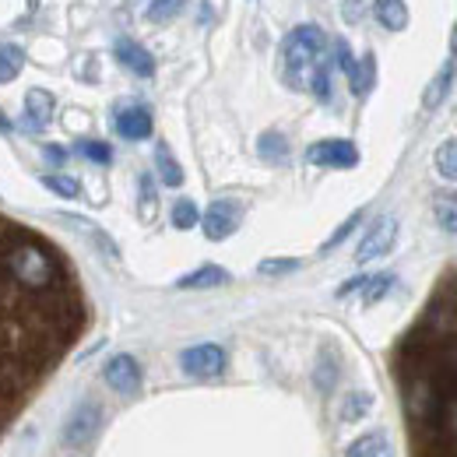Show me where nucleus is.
Wrapping results in <instances>:
<instances>
[{"label": "nucleus", "mask_w": 457, "mask_h": 457, "mask_svg": "<svg viewBox=\"0 0 457 457\" xmlns=\"http://www.w3.org/2000/svg\"><path fill=\"white\" fill-rule=\"evenodd\" d=\"M99 422H103V408L92 404V401H85V404L67 419L63 440H67L71 447H85V444H92V436L99 433Z\"/></svg>", "instance_id": "nucleus-7"}, {"label": "nucleus", "mask_w": 457, "mask_h": 457, "mask_svg": "<svg viewBox=\"0 0 457 457\" xmlns=\"http://www.w3.org/2000/svg\"><path fill=\"white\" fill-rule=\"evenodd\" d=\"M226 282H228L226 268H219V264H204V268L183 275L176 286L179 288H215V286H226Z\"/></svg>", "instance_id": "nucleus-14"}, {"label": "nucleus", "mask_w": 457, "mask_h": 457, "mask_svg": "<svg viewBox=\"0 0 457 457\" xmlns=\"http://www.w3.org/2000/svg\"><path fill=\"white\" fill-rule=\"evenodd\" d=\"M155 208H159V197L152 190V176H141V219L152 222L155 219Z\"/></svg>", "instance_id": "nucleus-28"}, {"label": "nucleus", "mask_w": 457, "mask_h": 457, "mask_svg": "<svg viewBox=\"0 0 457 457\" xmlns=\"http://www.w3.org/2000/svg\"><path fill=\"white\" fill-rule=\"evenodd\" d=\"M78 152H81L88 162H99V166H106V162L113 159V148H110L106 141H81Z\"/></svg>", "instance_id": "nucleus-25"}, {"label": "nucleus", "mask_w": 457, "mask_h": 457, "mask_svg": "<svg viewBox=\"0 0 457 457\" xmlns=\"http://www.w3.org/2000/svg\"><path fill=\"white\" fill-rule=\"evenodd\" d=\"M57 219H60V222H67V226H74L78 232H85V236H88V239H92V243H96V246H99L106 257H113V261H116L113 239H110V236H106L99 226H92V222H85V219H78V215H57Z\"/></svg>", "instance_id": "nucleus-16"}, {"label": "nucleus", "mask_w": 457, "mask_h": 457, "mask_svg": "<svg viewBox=\"0 0 457 457\" xmlns=\"http://www.w3.org/2000/svg\"><path fill=\"white\" fill-rule=\"evenodd\" d=\"M116 60L137 78H152L155 74V57L134 39H116Z\"/></svg>", "instance_id": "nucleus-10"}, {"label": "nucleus", "mask_w": 457, "mask_h": 457, "mask_svg": "<svg viewBox=\"0 0 457 457\" xmlns=\"http://www.w3.org/2000/svg\"><path fill=\"white\" fill-rule=\"evenodd\" d=\"M373 14H377V21H380L384 29H391V32L408 29V7H404V0H377V4H373Z\"/></svg>", "instance_id": "nucleus-15"}, {"label": "nucleus", "mask_w": 457, "mask_h": 457, "mask_svg": "<svg viewBox=\"0 0 457 457\" xmlns=\"http://www.w3.org/2000/svg\"><path fill=\"white\" fill-rule=\"evenodd\" d=\"M21 67H25V54L18 46H0V85L14 81Z\"/></svg>", "instance_id": "nucleus-20"}, {"label": "nucleus", "mask_w": 457, "mask_h": 457, "mask_svg": "<svg viewBox=\"0 0 457 457\" xmlns=\"http://www.w3.org/2000/svg\"><path fill=\"white\" fill-rule=\"evenodd\" d=\"M103 377H106V384H110L113 391H120V395H134V391L141 387V366H137L134 355H113V359L106 362Z\"/></svg>", "instance_id": "nucleus-9"}, {"label": "nucleus", "mask_w": 457, "mask_h": 457, "mask_svg": "<svg viewBox=\"0 0 457 457\" xmlns=\"http://www.w3.org/2000/svg\"><path fill=\"white\" fill-rule=\"evenodd\" d=\"M451 81H454V63H447L433 81H429V88H426V110H436L440 103H444V96H447V88H451Z\"/></svg>", "instance_id": "nucleus-18"}, {"label": "nucleus", "mask_w": 457, "mask_h": 457, "mask_svg": "<svg viewBox=\"0 0 457 457\" xmlns=\"http://www.w3.org/2000/svg\"><path fill=\"white\" fill-rule=\"evenodd\" d=\"M88 328L85 288L54 239L0 215V436Z\"/></svg>", "instance_id": "nucleus-1"}, {"label": "nucleus", "mask_w": 457, "mask_h": 457, "mask_svg": "<svg viewBox=\"0 0 457 457\" xmlns=\"http://www.w3.org/2000/svg\"><path fill=\"white\" fill-rule=\"evenodd\" d=\"M362 18V0H345V21L355 25Z\"/></svg>", "instance_id": "nucleus-32"}, {"label": "nucleus", "mask_w": 457, "mask_h": 457, "mask_svg": "<svg viewBox=\"0 0 457 457\" xmlns=\"http://www.w3.org/2000/svg\"><path fill=\"white\" fill-rule=\"evenodd\" d=\"M324 60H328V36L317 25H299L288 32L282 46V67L292 88H310V78Z\"/></svg>", "instance_id": "nucleus-3"}, {"label": "nucleus", "mask_w": 457, "mask_h": 457, "mask_svg": "<svg viewBox=\"0 0 457 457\" xmlns=\"http://www.w3.org/2000/svg\"><path fill=\"white\" fill-rule=\"evenodd\" d=\"M433 212H436V222L447 232H457V194H440L433 201Z\"/></svg>", "instance_id": "nucleus-21"}, {"label": "nucleus", "mask_w": 457, "mask_h": 457, "mask_svg": "<svg viewBox=\"0 0 457 457\" xmlns=\"http://www.w3.org/2000/svg\"><path fill=\"white\" fill-rule=\"evenodd\" d=\"M408 457H457V282L444 286L395 352Z\"/></svg>", "instance_id": "nucleus-2"}, {"label": "nucleus", "mask_w": 457, "mask_h": 457, "mask_svg": "<svg viewBox=\"0 0 457 457\" xmlns=\"http://www.w3.org/2000/svg\"><path fill=\"white\" fill-rule=\"evenodd\" d=\"M239 219H243V208L236 204V201H215L208 212H204V219H201V226H204V236L208 239H228L236 228H239Z\"/></svg>", "instance_id": "nucleus-8"}, {"label": "nucleus", "mask_w": 457, "mask_h": 457, "mask_svg": "<svg viewBox=\"0 0 457 457\" xmlns=\"http://www.w3.org/2000/svg\"><path fill=\"white\" fill-rule=\"evenodd\" d=\"M395 286V275H362V303H377V299H384L387 292Z\"/></svg>", "instance_id": "nucleus-19"}, {"label": "nucleus", "mask_w": 457, "mask_h": 457, "mask_svg": "<svg viewBox=\"0 0 457 457\" xmlns=\"http://www.w3.org/2000/svg\"><path fill=\"white\" fill-rule=\"evenodd\" d=\"M454 57H457V29H454Z\"/></svg>", "instance_id": "nucleus-35"}, {"label": "nucleus", "mask_w": 457, "mask_h": 457, "mask_svg": "<svg viewBox=\"0 0 457 457\" xmlns=\"http://www.w3.org/2000/svg\"><path fill=\"white\" fill-rule=\"evenodd\" d=\"M197 222H201V212H197L194 201H176L172 204V226L176 228H194Z\"/></svg>", "instance_id": "nucleus-24"}, {"label": "nucleus", "mask_w": 457, "mask_h": 457, "mask_svg": "<svg viewBox=\"0 0 457 457\" xmlns=\"http://www.w3.org/2000/svg\"><path fill=\"white\" fill-rule=\"evenodd\" d=\"M257 148H261V155H264V159H275V162H278V159H286V152H288V145H286V137H282V134H264Z\"/></svg>", "instance_id": "nucleus-27"}, {"label": "nucleus", "mask_w": 457, "mask_h": 457, "mask_svg": "<svg viewBox=\"0 0 457 457\" xmlns=\"http://www.w3.org/2000/svg\"><path fill=\"white\" fill-rule=\"evenodd\" d=\"M306 162H313V166H328V170H352V166L359 162V152H355L352 141L331 137V141H317V145H310V148H306Z\"/></svg>", "instance_id": "nucleus-6"}, {"label": "nucleus", "mask_w": 457, "mask_h": 457, "mask_svg": "<svg viewBox=\"0 0 457 457\" xmlns=\"http://www.w3.org/2000/svg\"><path fill=\"white\" fill-rule=\"evenodd\" d=\"M395 239H398V219H391V215L377 219L373 228L362 236V243L355 246V261H359V264H370V261L384 257V253L395 246Z\"/></svg>", "instance_id": "nucleus-5"}, {"label": "nucleus", "mask_w": 457, "mask_h": 457, "mask_svg": "<svg viewBox=\"0 0 457 457\" xmlns=\"http://www.w3.org/2000/svg\"><path fill=\"white\" fill-rule=\"evenodd\" d=\"M155 170H159L166 187H179V183H183V170H179V162L172 159L170 145H159V148H155Z\"/></svg>", "instance_id": "nucleus-17"}, {"label": "nucleus", "mask_w": 457, "mask_h": 457, "mask_svg": "<svg viewBox=\"0 0 457 457\" xmlns=\"http://www.w3.org/2000/svg\"><path fill=\"white\" fill-rule=\"evenodd\" d=\"M0 130H11V120H7L4 113H0Z\"/></svg>", "instance_id": "nucleus-34"}, {"label": "nucleus", "mask_w": 457, "mask_h": 457, "mask_svg": "<svg viewBox=\"0 0 457 457\" xmlns=\"http://www.w3.org/2000/svg\"><path fill=\"white\" fill-rule=\"evenodd\" d=\"M25 116H29L32 127H46L54 120V96L46 88H32L25 96Z\"/></svg>", "instance_id": "nucleus-12"}, {"label": "nucleus", "mask_w": 457, "mask_h": 457, "mask_svg": "<svg viewBox=\"0 0 457 457\" xmlns=\"http://www.w3.org/2000/svg\"><path fill=\"white\" fill-rule=\"evenodd\" d=\"M179 366L187 377H197V380H212L226 370V348L222 345H194L179 355Z\"/></svg>", "instance_id": "nucleus-4"}, {"label": "nucleus", "mask_w": 457, "mask_h": 457, "mask_svg": "<svg viewBox=\"0 0 457 457\" xmlns=\"http://www.w3.org/2000/svg\"><path fill=\"white\" fill-rule=\"evenodd\" d=\"M46 159H50V162H63V159H67V152H63V148H57V145H46Z\"/></svg>", "instance_id": "nucleus-33"}, {"label": "nucleus", "mask_w": 457, "mask_h": 457, "mask_svg": "<svg viewBox=\"0 0 457 457\" xmlns=\"http://www.w3.org/2000/svg\"><path fill=\"white\" fill-rule=\"evenodd\" d=\"M436 172L444 179H457V141H444L436 148Z\"/></svg>", "instance_id": "nucleus-22"}, {"label": "nucleus", "mask_w": 457, "mask_h": 457, "mask_svg": "<svg viewBox=\"0 0 457 457\" xmlns=\"http://www.w3.org/2000/svg\"><path fill=\"white\" fill-rule=\"evenodd\" d=\"M366 408H370V398L366 395H355V398H348V404H345V419H359Z\"/></svg>", "instance_id": "nucleus-31"}, {"label": "nucleus", "mask_w": 457, "mask_h": 457, "mask_svg": "<svg viewBox=\"0 0 457 457\" xmlns=\"http://www.w3.org/2000/svg\"><path fill=\"white\" fill-rule=\"evenodd\" d=\"M43 183H46L54 194H60V197H78V194H81V183H78L74 176H57V172H54V176H43Z\"/></svg>", "instance_id": "nucleus-26"}, {"label": "nucleus", "mask_w": 457, "mask_h": 457, "mask_svg": "<svg viewBox=\"0 0 457 457\" xmlns=\"http://www.w3.org/2000/svg\"><path fill=\"white\" fill-rule=\"evenodd\" d=\"M116 134L127 141H145L152 134V113L145 106H127L116 113Z\"/></svg>", "instance_id": "nucleus-11"}, {"label": "nucleus", "mask_w": 457, "mask_h": 457, "mask_svg": "<svg viewBox=\"0 0 457 457\" xmlns=\"http://www.w3.org/2000/svg\"><path fill=\"white\" fill-rule=\"evenodd\" d=\"M183 4H187V0H152V4H148V21H155V25L172 21V18L183 11Z\"/></svg>", "instance_id": "nucleus-23"}, {"label": "nucleus", "mask_w": 457, "mask_h": 457, "mask_svg": "<svg viewBox=\"0 0 457 457\" xmlns=\"http://www.w3.org/2000/svg\"><path fill=\"white\" fill-rule=\"evenodd\" d=\"M299 268V261H292V257H271V261H261V275H288V271H295Z\"/></svg>", "instance_id": "nucleus-29"}, {"label": "nucleus", "mask_w": 457, "mask_h": 457, "mask_svg": "<svg viewBox=\"0 0 457 457\" xmlns=\"http://www.w3.org/2000/svg\"><path fill=\"white\" fill-rule=\"evenodd\" d=\"M345 457H395V451H391V440L384 433H366V436L348 444Z\"/></svg>", "instance_id": "nucleus-13"}, {"label": "nucleus", "mask_w": 457, "mask_h": 457, "mask_svg": "<svg viewBox=\"0 0 457 457\" xmlns=\"http://www.w3.org/2000/svg\"><path fill=\"white\" fill-rule=\"evenodd\" d=\"M359 222H362V212H355V215H352V219H345V226L338 228V232H335V236H331V239H328V243H324V250H335V246H338V243H345V239H348V236H352V228L359 226Z\"/></svg>", "instance_id": "nucleus-30"}]
</instances>
